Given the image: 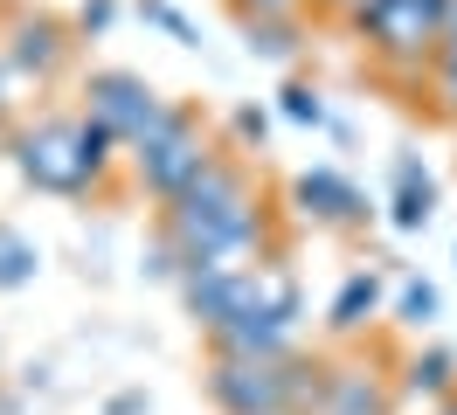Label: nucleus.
I'll use <instances>...</instances> for the list:
<instances>
[{"instance_id":"nucleus-20","label":"nucleus","mask_w":457,"mask_h":415,"mask_svg":"<svg viewBox=\"0 0 457 415\" xmlns=\"http://www.w3.org/2000/svg\"><path fill=\"white\" fill-rule=\"evenodd\" d=\"M112 21H118V0H84V14H77V28H84V35H104Z\"/></svg>"},{"instance_id":"nucleus-17","label":"nucleus","mask_w":457,"mask_h":415,"mask_svg":"<svg viewBox=\"0 0 457 415\" xmlns=\"http://www.w3.org/2000/svg\"><path fill=\"white\" fill-rule=\"evenodd\" d=\"M395 311L409 319V326H429V319H436V284L409 277V284H402V298H395Z\"/></svg>"},{"instance_id":"nucleus-2","label":"nucleus","mask_w":457,"mask_h":415,"mask_svg":"<svg viewBox=\"0 0 457 415\" xmlns=\"http://www.w3.org/2000/svg\"><path fill=\"white\" fill-rule=\"evenodd\" d=\"M180 304L228 353H291L298 332V277L285 263H236V270H180Z\"/></svg>"},{"instance_id":"nucleus-14","label":"nucleus","mask_w":457,"mask_h":415,"mask_svg":"<svg viewBox=\"0 0 457 415\" xmlns=\"http://www.w3.org/2000/svg\"><path fill=\"white\" fill-rule=\"evenodd\" d=\"M35 270H42V249L14 228V221H0V291H21V284H35Z\"/></svg>"},{"instance_id":"nucleus-11","label":"nucleus","mask_w":457,"mask_h":415,"mask_svg":"<svg viewBox=\"0 0 457 415\" xmlns=\"http://www.w3.org/2000/svg\"><path fill=\"white\" fill-rule=\"evenodd\" d=\"M429 215H436V180H429L416 160L395 166V201H388V221H395L402 236H416V228H429Z\"/></svg>"},{"instance_id":"nucleus-16","label":"nucleus","mask_w":457,"mask_h":415,"mask_svg":"<svg viewBox=\"0 0 457 415\" xmlns=\"http://www.w3.org/2000/svg\"><path fill=\"white\" fill-rule=\"evenodd\" d=\"M278 97H285V104H278V111H285L291 125H326V97H319L312 83H285Z\"/></svg>"},{"instance_id":"nucleus-6","label":"nucleus","mask_w":457,"mask_h":415,"mask_svg":"<svg viewBox=\"0 0 457 415\" xmlns=\"http://www.w3.org/2000/svg\"><path fill=\"white\" fill-rule=\"evenodd\" d=\"M444 14L451 0H353V28L395 70H423L444 55Z\"/></svg>"},{"instance_id":"nucleus-25","label":"nucleus","mask_w":457,"mask_h":415,"mask_svg":"<svg viewBox=\"0 0 457 415\" xmlns=\"http://www.w3.org/2000/svg\"><path fill=\"white\" fill-rule=\"evenodd\" d=\"M436 415H457V394H444V409H436Z\"/></svg>"},{"instance_id":"nucleus-10","label":"nucleus","mask_w":457,"mask_h":415,"mask_svg":"<svg viewBox=\"0 0 457 415\" xmlns=\"http://www.w3.org/2000/svg\"><path fill=\"white\" fill-rule=\"evenodd\" d=\"M388 409H395V394H388V381L374 374L368 360L326 367V381H319V402H312V415H388Z\"/></svg>"},{"instance_id":"nucleus-4","label":"nucleus","mask_w":457,"mask_h":415,"mask_svg":"<svg viewBox=\"0 0 457 415\" xmlns=\"http://www.w3.org/2000/svg\"><path fill=\"white\" fill-rule=\"evenodd\" d=\"M326 367L298 353H208V394L222 415H312Z\"/></svg>"},{"instance_id":"nucleus-13","label":"nucleus","mask_w":457,"mask_h":415,"mask_svg":"<svg viewBox=\"0 0 457 415\" xmlns=\"http://www.w3.org/2000/svg\"><path fill=\"white\" fill-rule=\"evenodd\" d=\"M243 35H250V55H263V62H291L305 49L298 14H243Z\"/></svg>"},{"instance_id":"nucleus-12","label":"nucleus","mask_w":457,"mask_h":415,"mask_svg":"<svg viewBox=\"0 0 457 415\" xmlns=\"http://www.w3.org/2000/svg\"><path fill=\"white\" fill-rule=\"evenodd\" d=\"M381 298H388V284H381L374 270H353L340 291H333V304H326V326L333 332H361L374 311H381Z\"/></svg>"},{"instance_id":"nucleus-21","label":"nucleus","mask_w":457,"mask_h":415,"mask_svg":"<svg viewBox=\"0 0 457 415\" xmlns=\"http://www.w3.org/2000/svg\"><path fill=\"white\" fill-rule=\"evenodd\" d=\"M236 7H243V14H298L305 0H236Z\"/></svg>"},{"instance_id":"nucleus-22","label":"nucleus","mask_w":457,"mask_h":415,"mask_svg":"<svg viewBox=\"0 0 457 415\" xmlns=\"http://www.w3.org/2000/svg\"><path fill=\"white\" fill-rule=\"evenodd\" d=\"M263 125H270V118H263L257 104H243V111H236V132H243V138H263Z\"/></svg>"},{"instance_id":"nucleus-15","label":"nucleus","mask_w":457,"mask_h":415,"mask_svg":"<svg viewBox=\"0 0 457 415\" xmlns=\"http://www.w3.org/2000/svg\"><path fill=\"white\" fill-rule=\"evenodd\" d=\"M451 353H416L409 360V394H444V387H451Z\"/></svg>"},{"instance_id":"nucleus-23","label":"nucleus","mask_w":457,"mask_h":415,"mask_svg":"<svg viewBox=\"0 0 457 415\" xmlns=\"http://www.w3.org/2000/svg\"><path fill=\"white\" fill-rule=\"evenodd\" d=\"M14 83H21V77H14V70H7V55H0V111L14 104Z\"/></svg>"},{"instance_id":"nucleus-18","label":"nucleus","mask_w":457,"mask_h":415,"mask_svg":"<svg viewBox=\"0 0 457 415\" xmlns=\"http://www.w3.org/2000/svg\"><path fill=\"white\" fill-rule=\"evenodd\" d=\"M139 14H145V21H160V28L173 35V42H195V28H187V14H173L167 0H139Z\"/></svg>"},{"instance_id":"nucleus-9","label":"nucleus","mask_w":457,"mask_h":415,"mask_svg":"<svg viewBox=\"0 0 457 415\" xmlns=\"http://www.w3.org/2000/svg\"><path fill=\"white\" fill-rule=\"evenodd\" d=\"M291 201H298V215L305 221H326V228H361L374 215L368 194L346 180L340 166H305L298 180H291Z\"/></svg>"},{"instance_id":"nucleus-8","label":"nucleus","mask_w":457,"mask_h":415,"mask_svg":"<svg viewBox=\"0 0 457 415\" xmlns=\"http://www.w3.org/2000/svg\"><path fill=\"white\" fill-rule=\"evenodd\" d=\"M0 55H7V70L21 83H49L70 62V28L56 21V14H42V7H21L14 21H7V42H0Z\"/></svg>"},{"instance_id":"nucleus-1","label":"nucleus","mask_w":457,"mask_h":415,"mask_svg":"<svg viewBox=\"0 0 457 415\" xmlns=\"http://www.w3.org/2000/svg\"><path fill=\"white\" fill-rule=\"evenodd\" d=\"M263 249V201L257 180L236 160H208L187 194L167 201V221H160V270H236Z\"/></svg>"},{"instance_id":"nucleus-24","label":"nucleus","mask_w":457,"mask_h":415,"mask_svg":"<svg viewBox=\"0 0 457 415\" xmlns=\"http://www.w3.org/2000/svg\"><path fill=\"white\" fill-rule=\"evenodd\" d=\"M444 55H457V0H451V14H444Z\"/></svg>"},{"instance_id":"nucleus-5","label":"nucleus","mask_w":457,"mask_h":415,"mask_svg":"<svg viewBox=\"0 0 457 415\" xmlns=\"http://www.w3.org/2000/svg\"><path fill=\"white\" fill-rule=\"evenodd\" d=\"M125 160H132V180H139L153 201H173V194H187L201 173H208L215 145H208V132H201V118L187 104H167L153 132H139L125 145Z\"/></svg>"},{"instance_id":"nucleus-19","label":"nucleus","mask_w":457,"mask_h":415,"mask_svg":"<svg viewBox=\"0 0 457 415\" xmlns=\"http://www.w3.org/2000/svg\"><path fill=\"white\" fill-rule=\"evenodd\" d=\"M429 70H436V111H451V118H457V55H436Z\"/></svg>"},{"instance_id":"nucleus-3","label":"nucleus","mask_w":457,"mask_h":415,"mask_svg":"<svg viewBox=\"0 0 457 415\" xmlns=\"http://www.w3.org/2000/svg\"><path fill=\"white\" fill-rule=\"evenodd\" d=\"M118 153H125V145H118L90 111H77V118H35V125H21V132L7 138L14 173H21L29 187H42V194H62V201L90 194Z\"/></svg>"},{"instance_id":"nucleus-7","label":"nucleus","mask_w":457,"mask_h":415,"mask_svg":"<svg viewBox=\"0 0 457 415\" xmlns=\"http://www.w3.org/2000/svg\"><path fill=\"white\" fill-rule=\"evenodd\" d=\"M84 111L118 138V145H132L139 132H153V125H160L167 97H160L139 70H90V77H84Z\"/></svg>"}]
</instances>
